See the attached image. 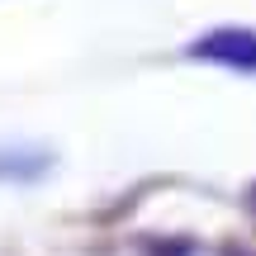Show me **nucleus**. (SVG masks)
Here are the masks:
<instances>
[{
	"label": "nucleus",
	"instance_id": "nucleus-1",
	"mask_svg": "<svg viewBox=\"0 0 256 256\" xmlns=\"http://www.w3.org/2000/svg\"><path fill=\"white\" fill-rule=\"evenodd\" d=\"M190 57L232 66V72H256V28H242V24L209 28V34H200L190 43Z\"/></svg>",
	"mask_w": 256,
	"mask_h": 256
}]
</instances>
